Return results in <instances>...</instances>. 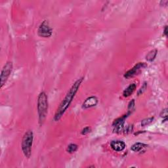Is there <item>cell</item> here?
<instances>
[{
    "instance_id": "cell-1",
    "label": "cell",
    "mask_w": 168,
    "mask_h": 168,
    "mask_svg": "<svg viewBox=\"0 0 168 168\" xmlns=\"http://www.w3.org/2000/svg\"><path fill=\"white\" fill-rule=\"evenodd\" d=\"M83 81V77L80 78L79 79H78V80L75 81L72 85V86L70 87V89L68 91V93H66L65 97L62 100L59 107H58L57 108V110L55 112V114H54L53 117V120L54 121H59L61 117H62V116L64 115L67 109H68V108L70 107V104L72 103L74 96L75 94L77 93L79 88L80 87Z\"/></svg>"
},
{
    "instance_id": "cell-2",
    "label": "cell",
    "mask_w": 168,
    "mask_h": 168,
    "mask_svg": "<svg viewBox=\"0 0 168 168\" xmlns=\"http://www.w3.org/2000/svg\"><path fill=\"white\" fill-rule=\"evenodd\" d=\"M37 107L39 124L41 126L44 123L48 112V98L45 92L42 91L38 95Z\"/></svg>"
},
{
    "instance_id": "cell-3",
    "label": "cell",
    "mask_w": 168,
    "mask_h": 168,
    "mask_svg": "<svg viewBox=\"0 0 168 168\" xmlns=\"http://www.w3.org/2000/svg\"><path fill=\"white\" fill-rule=\"evenodd\" d=\"M33 140V134L32 130H28L23 137L21 142V148L24 156L30 158L32 154V147Z\"/></svg>"
},
{
    "instance_id": "cell-4",
    "label": "cell",
    "mask_w": 168,
    "mask_h": 168,
    "mask_svg": "<svg viewBox=\"0 0 168 168\" xmlns=\"http://www.w3.org/2000/svg\"><path fill=\"white\" fill-rule=\"evenodd\" d=\"M12 68H13V65H12V62L11 61L7 62L5 65L3 66L2 70L1 77H0V79H1V86H0V87L1 88H2L7 82L8 78H9L12 72Z\"/></svg>"
},
{
    "instance_id": "cell-5",
    "label": "cell",
    "mask_w": 168,
    "mask_h": 168,
    "mask_svg": "<svg viewBox=\"0 0 168 168\" xmlns=\"http://www.w3.org/2000/svg\"><path fill=\"white\" fill-rule=\"evenodd\" d=\"M37 33L38 36L47 38L52 36L53 33V28L50 26L49 23L47 20H44L41 23L40 26L37 29Z\"/></svg>"
},
{
    "instance_id": "cell-6",
    "label": "cell",
    "mask_w": 168,
    "mask_h": 168,
    "mask_svg": "<svg viewBox=\"0 0 168 168\" xmlns=\"http://www.w3.org/2000/svg\"><path fill=\"white\" fill-rule=\"evenodd\" d=\"M129 116L128 113L122 116L121 117L116 119L112 124V126L114 128V131L117 133H121L124 131L125 127V121L126 118Z\"/></svg>"
},
{
    "instance_id": "cell-7",
    "label": "cell",
    "mask_w": 168,
    "mask_h": 168,
    "mask_svg": "<svg viewBox=\"0 0 168 168\" xmlns=\"http://www.w3.org/2000/svg\"><path fill=\"white\" fill-rule=\"evenodd\" d=\"M147 66V65L145 62H138L137 65L134 66L131 69L128 70V72H126L124 74V78L126 79H129L133 78L135 76L137 73L140 72V70L142 68H145V67Z\"/></svg>"
},
{
    "instance_id": "cell-8",
    "label": "cell",
    "mask_w": 168,
    "mask_h": 168,
    "mask_svg": "<svg viewBox=\"0 0 168 168\" xmlns=\"http://www.w3.org/2000/svg\"><path fill=\"white\" fill-rule=\"evenodd\" d=\"M98 99L95 96H89V97L87 98L85 101L82 104V108H91L96 106V104H98Z\"/></svg>"
},
{
    "instance_id": "cell-9",
    "label": "cell",
    "mask_w": 168,
    "mask_h": 168,
    "mask_svg": "<svg viewBox=\"0 0 168 168\" xmlns=\"http://www.w3.org/2000/svg\"><path fill=\"white\" fill-rule=\"evenodd\" d=\"M110 146L111 148L114 150L117 151V152H121V151H123L125 149L126 145L124 141L117 140L112 141Z\"/></svg>"
},
{
    "instance_id": "cell-10",
    "label": "cell",
    "mask_w": 168,
    "mask_h": 168,
    "mask_svg": "<svg viewBox=\"0 0 168 168\" xmlns=\"http://www.w3.org/2000/svg\"><path fill=\"white\" fill-rule=\"evenodd\" d=\"M136 88H137V86L135 83H131L127 88H125V90L124 91L123 96L125 98L129 97V96H131L134 93V91H135Z\"/></svg>"
},
{
    "instance_id": "cell-11",
    "label": "cell",
    "mask_w": 168,
    "mask_h": 168,
    "mask_svg": "<svg viewBox=\"0 0 168 168\" xmlns=\"http://www.w3.org/2000/svg\"><path fill=\"white\" fill-rule=\"evenodd\" d=\"M146 146H147L146 145L142 143V142H136V143L131 146V150L135 152H140V151L142 150L144 148H145Z\"/></svg>"
},
{
    "instance_id": "cell-12",
    "label": "cell",
    "mask_w": 168,
    "mask_h": 168,
    "mask_svg": "<svg viewBox=\"0 0 168 168\" xmlns=\"http://www.w3.org/2000/svg\"><path fill=\"white\" fill-rule=\"evenodd\" d=\"M157 53H158L157 49H154L151 50V51H150L146 55V57H145L146 60L149 62H152L155 59V58L156 57Z\"/></svg>"
},
{
    "instance_id": "cell-13",
    "label": "cell",
    "mask_w": 168,
    "mask_h": 168,
    "mask_svg": "<svg viewBox=\"0 0 168 168\" xmlns=\"http://www.w3.org/2000/svg\"><path fill=\"white\" fill-rule=\"evenodd\" d=\"M77 150H78V145L75 144H74V143L70 144L66 149L67 152H69L70 154H72V153L75 152Z\"/></svg>"
},
{
    "instance_id": "cell-14",
    "label": "cell",
    "mask_w": 168,
    "mask_h": 168,
    "mask_svg": "<svg viewBox=\"0 0 168 168\" xmlns=\"http://www.w3.org/2000/svg\"><path fill=\"white\" fill-rule=\"evenodd\" d=\"M135 99H132L131 101L129 102V104H128V114L130 115L131 114V113L134 111V110H135Z\"/></svg>"
},
{
    "instance_id": "cell-15",
    "label": "cell",
    "mask_w": 168,
    "mask_h": 168,
    "mask_svg": "<svg viewBox=\"0 0 168 168\" xmlns=\"http://www.w3.org/2000/svg\"><path fill=\"white\" fill-rule=\"evenodd\" d=\"M154 120V117H149V118H146L145 120H142L141 121V125L142 127H145V126H146L149 125L150 124H151Z\"/></svg>"
},
{
    "instance_id": "cell-16",
    "label": "cell",
    "mask_w": 168,
    "mask_h": 168,
    "mask_svg": "<svg viewBox=\"0 0 168 168\" xmlns=\"http://www.w3.org/2000/svg\"><path fill=\"white\" fill-rule=\"evenodd\" d=\"M133 125H126L124 127V131L123 132L124 133H129L130 132H131L133 131Z\"/></svg>"
},
{
    "instance_id": "cell-17",
    "label": "cell",
    "mask_w": 168,
    "mask_h": 168,
    "mask_svg": "<svg viewBox=\"0 0 168 168\" xmlns=\"http://www.w3.org/2000/svg\"><path fill=\"white\" fill-rule=\"evenodd\" d=\"M91 131V129L90 127H86L85 128H83L82 130V131H81V134L83 135H87V134L88 133H89Z\"/></svg>"
},
{
    "instance_id": "cell-18",
    "label": "cell",
    "mask_w": 168,
    "mask_h": 168,
    "mask_svg": "<svg viewBox=\"0 0 168 168\" xmlns=\"http://www.w3.org/2000/svg\"><path fill=\"white\" fill-rule=\"evenodd\" d=\"M146 87H147V83L146 82H145L143 83V85H142V87H141V89H139V91H138V95H142V93H143L144 92H145V91L146 90Z\"/></svg>"
},
{
    "instance_id": "cell-19",
    "label": "cell",
    "mask_w": 168,
    "mask_h": 168,
    "mask_svg": "<svg viewBox=\"0 0 168 168\" xmlns=\"http://www.w3.org/2000/svg\"><path fill=\"white\" fill-rule=\"evenodd\" d=\"M161 117H162L163 118H164V121H167V109L165 108L162 110V113L160 114Z\"/></svg>"
},
{
    "instance_id": "cell-20",
    "label": "cell",
    "mask_w": 168,
    "mask_h": 168,
    "mask_svg": "<svg viewBox=\"0 0 168 168\" xmlns=\"http://www.w3.org/2000/svg\"><path fill=\"white\" fill-rule=\"evenodd\" d=\"M167 26H166L164 28V30H163V34H164L166 36H167Z\"/></svg>"
}]
</instances>
